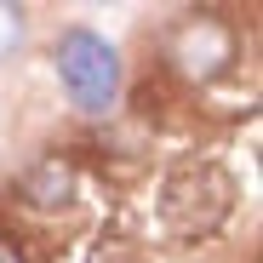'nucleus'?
Here are the masks:
<instances>
[{
  "mask_svg": "<svg viewBox=\"0 0 263 263\" xmlns=\"http://www.w3.org/2000/svg\"><path fill=\"white\" fill-rule=\"evenodd\" d=\"M229 206H235V183H229L217 166H183V172L166 178L160 229L178 235V240H200V235H212V229L229 217Z\"/></svg>",
  "mask_w": 263,
  "mask_h": 263,
  "instance_id": "1",
  "label": "nucleus"
},
{
  "mask_svg": "<svg viewBox=\"0 0 263 263\" xmlns=\"http://www.w3.org/2000/svg\"><path fill=\"white\" fill-rule=\"evenodd\" d=\"M58 74H63V92L74 98V109L103 115L115 103V92H120V52L109 46L103 34L74 29V34H63V46H58Z\"/></svg>",
  "mask_w": 263,
  "mask_h": 263,
  "instance_id": "2",
  "label": "nucleus"
},
{
  "mask_svg": "<svg viewBox=\"0 0 263 263\" xmlns=\"http://www.w3.org/2000/svg\"><path fill=\"white\" fill-rule=\"evenodd\" d=\"M172 58H178L189 74H200V58H212L206 69H223V63L235 58V40H229V29H223V23L195 17V23H183V34H178V46H172Z\"/></svg>",
  "mask_w": 263,
  "mask_h": 263,
  "instance_id": "3",
  "label": "nucleus"
},
{
  "mask_svg": "<svg viewBox=\"0 0 263 263\" xmlns=\"http://www.w3.org/2000/svg\"><path fill=\"white\" fill-rule=\"evenodd\" d=\"M69 189H74V178H69V166H63V160H40L29 178H23V195H29L34 206H63Z\"/></svg>",
  "mask_w": 263,
  "mask_h": 263,
  "instance_id": "4",
  "label": "nucleus"
},
{
  "mask_svg": "<svg viewBox=\"0 0 263 263\" xmlns=\"http://www.w3.org/2000/svg\"><path fill=\"white\" fill-rule=\"evenodd\" d=\"M17 46H23V12L0 0V63H6V58H12Z\"/></svg>",
  "mask_w": 263,
  "mask_h": 263,
  "instance_id": "5",
  "label": "nucleus"
},
{
  "mask_svg": "<svg viewBox=\"0 0 263 263\" xmlns=\"http://www.w3.org/2000/svg\"><path fill=\"white\" fill-rule=\"evenodd\" d=\"M0 263H23V246H17V240H6V235H0Z\"/></svg>",
  "mask_w": 263,
  "mask_h": 263,
  "instance_id": "6",
  "label": "nucleus"
}]
</instances>
